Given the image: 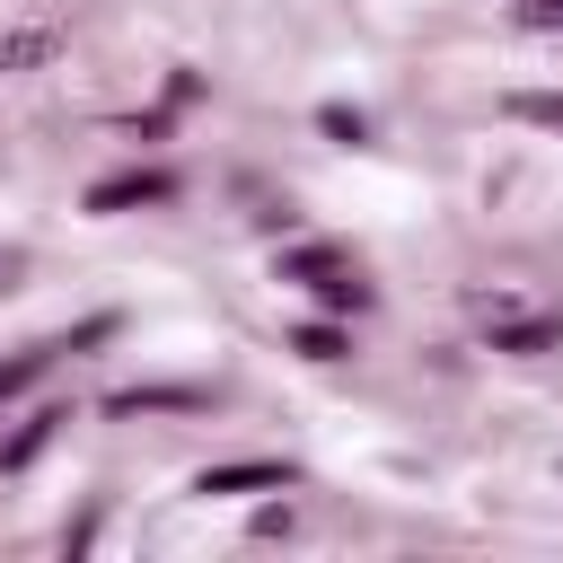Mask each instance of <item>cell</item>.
<instances>
[{"label":"cell","mask_w":563,"mask_h":563,"mask_svg":"<svg viewBox=\"0 0 563 563\" xmlns=\"http://www.w3.org/2000/svg\"><path fill=\"white\" fill-rule=\"evenodd\" d=\"M282 282H299V290H308V299H325V308H369L361 264H352V255H334V246H290V255H282Z\"/></svg>","instance_id":"cell-1"},{"label":"cell","mask_w":563,"mask_h":563,"mask_svg":"<svg viewBox=\"0 0 563 563\" xmlns=\"http://www.w3.org/2000/svg\"><path fill=\"white\" fill-rule=\"evenodd\" d=\"M475 317L493 325V352H545V343H563V317L554 308H537V317H519L501 290H475Z\"/></svg>","instance_id":"cell-2"},{"label":"cell","mask_w":563,"mask_h":563,"mask_svg":"<svg viewBox=\"0 0 563 563\" xmlns=\"http://www.w3.org/2000/svg\"><path fill=\"white\" fill-rule=\"evenodd\" d=\"M176 176L167 167H123V176H97L88 185V211H132V202H167Z\"/></svg>","instance_id":"cell-3"},{"label":"cell","mask_w":563,"mask_h":563,"mask_svg":"<svg viewBox=\"0 0 563 563\" xmlns=\"http://www.w3.org/2000/svg\"><path fill=\"white\" fill-rule=\"evenodd\" d=\"M194 493H290V466L273 457H238V466H202Z\"/></svg>","instance_id":"cell-4"},{"label":"cell","mask_w":563,"mask_h":563,"mask_svg":"<svg viewBox=\"0 0 563 563\" xmlns=\"http://www.w3.org/2000/svg\"><path fill=\"white\" fill-rule=\"evenodd\" d=\"M79 334H106V317H88ZM79 334H70V343H79ZM53 352H62V334H53V343H26L18 361H0V405H9V396H26V387H35L44 369H53Z\"/></svg>","instance_id":"cell-5"},{"label":"cell","mask_w":563,"mask_h":563,"mask_svg":"<svg viewBox=\"0 0 563 563\" xmlns=\"http://www.w3.org/2000/svg\"><path fill=\"white\" fill-rule=\"evenodd\" d=\"M510 114H519V123H537V132H563V88H519V97H510Z\"/></svg>","instance_id":"cell-6"},{"label":"cell","mask_w":563,"mask_h":563,"mask_svg":"<svg viewBox=\"0 0 563 563\" xmlns=\"http://www.w3.org/2000/svg\"><path fill=\"white\" fill-rule=\"evenodd\" d=\"M53 422H70V413H35V422H26V431H18L9 449H0V466H26V457H35L44 440H53Z\"/></svg>","instance_id":"cell-7"},{"label":"cell","mask_w":563,"mask_h":563,"mask_svg":"<svg viewBox=\"0 0 563 563\" xmlns=\"http://www.w3.org/2000/svg\"><path fill=\"white\" fill-rule=\"evenodd\" d=\"M290 343H299L308 361H343V352H352V343H343V325H299Z\"/></svg>","instance_id":"cell-8"},{"label":"cell","mask_w":563,"mask_h":563,"mask_svg":"<svg viewBox=\"0 0 563 563\" xmlns=\"http://www.w3.org/2000/svg\"><path fill=\"white\" fill-rule=\"evenodd\" d=\"M519 26L528 35H563V0H519Z\"/></svg>","instance_id":"cell-9"},{"label":"cell","mask_w":563,"mask_h":563,"mask_svg":"<svg viewBox=\"0 0 563 563\" xmlns=\"http://www.w3.org/2000/svg\"><path fill=\"white\" fill-rule=\"evenodd\" d=\"M317 123H325V132H334V141H361V132H369V123H361V114H343V106H325V114H317Z\"/></svg>","instance_id":"cell-10"},{"label":"cell","mask_w":563,"mask_h":563,"mask_svg":"<svg viewBox=\"0 0 563 563\" xmlns=\"http://www.w3.org/2000/svg\"><path fill=\"white\" fill-rule=\"evenodd\" d=\"M9 273H18V255H0V282H9Z\"/></svg>","instance_id":"cell-11"}]
</instances>
